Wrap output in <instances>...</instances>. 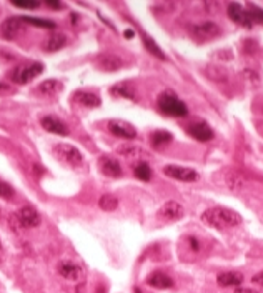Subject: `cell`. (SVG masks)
I'll use <instances>...</instances> for the list:
<instances>
[{"label":"cell","instance_id":"obj_1","mask_svg":"<svg viewBox=\"0 0 263 293\" xmlns=\"http://www.w3.org/2000/svg\"><path fill=\"white\" fill-rule=\"evenodd\" d=\"M202 222L213 228H230L241 225L243 218H241V215L238 212L227 208V206H212V208L204 212Z\"/></svg>","mask_w":263,"mask_h":293},{"label":"cell","instance_id":"obj_2","mask_svg":"<svg viewBox=\"0 0 263 293\" xmlns=\"http://www.w3.org/2000/svg\"><path fill=\"white\" fill-rule=\"evenodd\" d=\"M157 103L162 114L170 115V117H187L188 115V107L178 97L174 95V92L160 93Z\"/></svg>","mask_w":263,"mask_h":293},{"label":"cell","instance_id":"obj_3","mask_svg":"<svg viewBox=\"0 0 263 293\" xmlns=\"http://www.w3.org/2000/svg\"><path fill=\"white\" fill-rule=\"evenodd\" d=\"M42 72H44V65L38 63V62H33V63H29V65L15 67L14 70L8 73V77H10L12 82L22 85V84H27V82H30V80H33L35 77L40 75Z\"/></svg>","mask_w":263,"mask_h":293},{"label":"cell","instance_id":"obj_4","mask_svg":"<svg viewBox=\"0 0 263 293\" xmlns=\"http://www.w3.org/2000/svg\"><path fill=\"white\" fill-rule=\"evenodd\" d=\"M190 35L198 42H208L220 35V27L215 22H200L190 27Z\"/></svg>","mask_w":263,"mask_h":293},{"label":"cell","instance_id":"obj_5","mask_svg":"<svg viewBox=\"0 0 263 293\" xmlns=\"http://www.w3.org/2000/svg\"><path fill=\"white\" fill-rule=\"evenodd\" d=\"M55 155L60 158L62 162L68 163V165L72 167H79L82 160H84V155L79 152V148L73 145H68V144H58L55 145Z\"/></svg>","mask_w":263,"mask_h":293},{"label":"cell","instance_id":"obj_6","mask_svg":"<svg viewBox=\"0 0 263 293\" xmlns=\"http://www.w3.org/2000/svg\"><path fill=\"white\" fill-rule=\"evenodd\" d=\"M163 174L170 178L180 180V182H195L198 178V174L193 169H187V167L180 165H165L163 167Z\"/></svg>","mask_w":263,"mask_h":293},{"label":"cell","instance_id":"obj_7","mask_svg":"<svg viewBox=\"0 0 263 293\" xmlns=\"http://www.w3.org/2000/svg\"><path fill=\"white\" fill-rule=\"evenodd\" d=\"M183 215H185V208L175 200H170L167 202V204H163L160 206V210H158V218L165 220V222H176V220H180Z\"/></svg>","mask_w":263,"mask_h":293},{"label":"cell","instance_id":"obj_8","mask_svg":"<svg viewBox=\"0 0 263 293\" xmlns=\"http://www.w3.org/2000/svg\"><path fill=\"white\" fill-rule=\"evenodd\" d=\"M228 17L234 20L235 24L241 25L245 29H252L253 27V19L250 15L248 10H245L240 3H230L228 5Z\"/></svg>","mask_w":263,"mask_h":293},{"label":"cell","instance_id":"obj_9","mask_svg":"<svg viewBox=\"0 0 263 293\" xmlns=\"http://www.w3.org/2000/svg\"><path fill=\"white\" fill-rule=\"evenodd\" d=\"M24 22L20 20V17H10V19L3 20L0 25V35L5 40H14L15 37H19L24 30Z\"/></svg>","mask_w":263,"mask_h":293},{"label":"cell","instance_id":"obj_10","mask_svg":"<svg viewBox=\"0 0 263 293\" xmlns=\"http://www.w3.org/2000/svg\"><path fill=\"white\" fill-rule=\"evenodd\" d=\"M109 130H110V133H114L115 137H120V139L132 140L137 137L135 127L128 122H123V120H110Z\"/></svg>","mask_w":263,"mask_h":293},{"label":"cell","instance_id":"obj_11","mask_svg":"<svg viewBox=\"0 0 263 293\" xmlns=\"http://www.w3.org/2000/svg\"><path fill=\"white\" fill-rule=\"evenodd\" d=\"M17 220H19V223L22 225L24 228H33V227H38L40 225V215L33 206H24V208H20L19 212H17Z\"/></svg>","mask_w":263,"mask_h":293},{"label":"cell","instance_id":"obj_12","mask_svg":"<svg viewBox=\"0 0 263 293\" xmlns=\"http://www.w3.org/2000/svg\"><path fill=\"white\" fill-rule=\"evenodd\" d=\"M60 277H63L68 282H80L84 278V270L79 265L72 264V262H60L57 266Z\"/></svg>","mask_w":263,"mask_h":293},{"label":"cell","instance_id":"obj_13","mask_svg":"<svg viewBox=\"0 0 263 293\" xmlns=\"http://www.w3.org/2000/svg\"><path fill=\"white\" fill-rule=\"evenodd\" d=\"M97 65L103 72H117L123 67V60L114 54H102L97 57Z\"/></svg>","mask_w":263,"mask_h":293},{"label":"cell","instance_id":"obj_14","mask_svg":"<svg viewBox=\"0 0 263 293\" xmlns=\"http://www.w3.org/2000/svg\"><path fill=\"white\" fill-rule=\"evenodd\" d=\"M188 133H190V137H193V139L198 140V142H208L215 137L213 128L205 122L192 123L190 127H188Z\"/></svg>","mask_w":263,"mask_h":293},{"label":"cell","instance_id":"obj_15","mask_svg":"<svg viewBox=\"0 0 263 293\" xmlns=\"http://www.w3.org/2000/svg\"><path fill=\"white\" fill-rule=\"evenodd\" d=\"M98 165H100L102 174L110 176V178H118V176H122V167H120V163L115 160V158L102 157Z\"/></svg>","mask_w":263,"mask_h":293},{"label":"cell","instance_id":"obj_16","mask_svg":"<svg viewBox=\"0 0 263 293\" xmlns=\"http://www.w3.org/2000/svg\"><path fill=\"white\" fill-rule=\"evenodd\" d=\"M146 283L153 288H160V290H165V288L174 287V280L168 277V275L162 273V271H153L152 275H148Z\"/></svg>","mask_w":263,"mask_h":293},{"label":"cell","instance_id":"obj_17","mask_svg":"<svg viewBox=\"0 0 263 293\" xmlns=\"http://www.w3.org/2000/svg\"><path fill=\"white\" fill-rule=\"evenodd\" d=\"M42 127H44L47 132L55 133V135H62V137L68 135V128L55 117H44L42 118Z\"/></svg>","mask_w":263,"mask_h":293},{"label":"cell","instance_id":"obj_18","mask_svg":"<svg viewBox=\"0 0 263 293\" xmlns=\"http://www.w3.org/2000/svg\"><path fill=\"white\" fill-rule=\"evenodd\" d=\"M217 282L222 287H238L243 283V275L240 271H223L217 277Z\"/></svg>","mask_w":263,"mask_h":293},{"label":"cell","instance_id":"obj_19","mask_svg":"<svg viewBox=\"0 0 263 293\" xmlns=\"http://www.w3.org/2000/svg\"><path fill=\"white\" fill-rule=\"evenodd\" d=\"M75 100L82 103L84 107H88V109H95V107H100V97L95 95L92 92H77L75 93Z\"/></svg>","mask_w":263,"mask_h":293},{"label":"cell","instance_id":"obj_20","mask_svg":"<svg viewBox=\"0 0 263 293\" xmlns=\"http://www.w3.org/2000/svg\"><path fill=\"white\" fill-rule=\"evenodd\" d=\"M65 45H67V37L63 33H54V35H50L45 40L44 49L47 52H57L60 49H63Z\"/></svg>","mask_w":263,"mask_h":293},{"label":"cell","instance_id":"obj_21","mask_svg":"<svg viewBox=\"0 0 263 293\" xmlns=\"http://www.w3.org/2000/svg\"><path fill=\"white\" fill-rule=\"evenodd\" d=\"M142 42H144L145 49L148 50L150 54L153 55V57H157V59H160V60H165L167 59L165 54H163V50L157 45V42H155L152 37H148L146 33H142Z\"/></svg>","mask_w":263,"mask_h":293},{"label":"cell","instance_id":"obj_22","mask_svg":"<svg viewBox=\"0 0 263 293\" xmlns=\"http://www.w3.org/2000/svg\"><path fill=\"white\" fill-rule=\"evenodd\" d=\"M37 90L40 93H45V95H52V93H57L58 90H62V82L57 79H49L44 80L40 85L37 87Z\"/></svg>","mask_w":263,"mask_h":293},{"label":"cell","instance_id":"obj_23","mask_svg":"<svg viewBox=\"0 0 263 293\" xmlns=\"http://www.w3.org/2000/svg\"><path fill=\"white\" fill-rule=\"evenodd\" d=\"M112 93L117 97H123V98H128V100H135V90L130 84H127V82H123V84H117L115 87H112Z\"/></svg>","mask_w":263,"mask_h":293},{"label":"cell","instance_id":"obj_24","mask_svg":"<svg viewBox=\"0 0 263 293\" xmlns=\"http://www.w3.org/2000/svg\"><path fill=\"white\" fill-rule=\"evenodd\" d=\"M172 142V133L165 132V130H158L152 133V145L157 146V148H162L163 145L170 144Z\"/></svg>","mask_w":263,"mask_h":293},{"label":"cell","instance_id":"obj_25","mask_svg":"<svg viewBox=\"0 0 263 293\" xmlns=\"http://www.w3.org/2000/svg\"><path fill=\"white\" fill-rule=\"evenodd\" d=\"M24 24L33 25V27H40V29H55V25L52 20H45V19H35V17H20Z\"/></svg>","mask_w":263,"mask_h":293},{"label":"cell","instance_id":"obj_26","mask_svg":"<svg viewBox=\"0 0 263 293\" xmlns=\"http://www.w3.org/2000/svg\"><path fill=\"white\" fill-rule=\"evenodd\" d=\"M117 152L125 158H139L142 155V150L135 145H120Z\"/></svg>","mask_w":263,"mask_h":293},{"label":"cell","instance_id":"obj_27","mask_svg":"<svg viewBox=\"0 0 263 293\" xmlns=\"http://www.w3.org/2000/svg\"><path fill=\"white\" fill-rule=\"evenodd\" d=\"M135 176L139 180H144V182H148L152 178V169L148 167V163L140 162L139 165L135 167Z\"/></svg>","mask_w":263,"mask_h":293},{"label":"cell","instance_id":"obj_28","mask_svg":"<svg viewBox=\"0 0 263 293\" xmlns=\"http://www.w3.org/2000/svg\"><path fill=\"white\" fill-rule=\"evenodd\" d=\"M98 205H100V208L105 210V212H112V210H115L118 206V200L114 195H103L100 200H98Z\"/></svg>","mask_w":263,"mask_h":293},{"label":"cell","instance_id":"obj_29","mask_svg":"<svg viewBox=\"0 0 263 293\" xmlns=\"http://www.w3.org/2000/svg\"><path fill=\"white\" fill-rule=\"evenodd\" d=\"M227 183H228V187L232 188V190H235V192H238L241 190V188L245 187V180L241 178V176L238 174H230L227 176Z\"/></svg>","mask_w":263,"mask_h":293},{"label":"cell","instance_id":"obj_30","mask_svg":"<svg viewBox=\"0 0 263 293\" xmlns=\"http://www.w3.org/2000/svg\"><path fill=\"white\" fill-rule=\"evenodd\" d=\"M0 197L2 198H12L14 197V190H12L10 185H7L5 182H0Z\"/></svg>","mask_w":263,"mask_h":293},{"label":"cell","instance_id":"obj_31","mask_svg":"<svg viewBox=\"0 0 263 293\" xmlns=\"http://www.w3.org/2000/svg\"><path fill=\"white\" fill-rule=\"evenodd\" d=\"M12 5L14 7H17V8H38L40 7V2H12Z\"/></svg>","mask_w":263,"mask_h":293},{"label":"cell","instance_id":"obj_32","mask_svg":"<svg viewBox=\"0 0 263 293\" xmlns=\"http://www.w3.org/2000/svg\"><path fill=\"white\" fill-rule=\"evenodd\" d=\"M250 10H252V12H250V15H252L253 22L258 20V22L263 24V10H262V8H258L255 5H250Z\"/></svg>","mask_w":263,"mask_h":293},{"label":"cell","instance_id":"obj_33","mask_svg":"<svg viewBox=\"0 0 263 293\" xmlns=\"http://www.w3.org/2000/svg\"><path fill=\"white\" fill-rule=\"evenodd\" d=\"M252 282L255 283V285H260V287H263V270H262V271H258L257 275H253Z\"/></svg>","mask_w":263,"mask_h":293},{"label":"cell","instance_id":"obj_34","mask_svg":"<svg viewBox=\"0 0 263 293\" xmlns=\"http://www.w3.org/2000/svg\"><path fill=\"white\" fill-rule=\"evenodd\" d=\"M47 5H49L50 8H62V3L54 2V0H47Z\"/></svg>","mask_w":263,"mask_h":293},{"label":"cell","instance_id":"obj_35","mask_svg":"<svg viewBox=\"0 0 263 293\" xmlns=\"http://www.w3.org/2000/svg\"><path fill=\"white\" fill-rule=\"evenodd\" d=\"M235 293H258V292H255L253 288H236Z\"/></svg>","mask_w":263,"mask_h":293},{"label":"cell","instance_id":"obj_36","mask_svg":"<svg viewBox=\"0 0 263 293\" xmlns=\"http://www.w3.org/2000/svg\"><path fill=\"white\" fill-rule=\"evenodd\" d=\"M123 35L127 37V38H132L133 35H135V33H133V30H125V32H123Z\"/></svg>","mask_w":263,"mask_h":293},{"label":"cell","instance_id":"obj_37","mask_svg":"<svg viewBox=\"0 0 263 293\" xmlns=\"http://www.w3.org/2000/svg\"><path fill=\"white\" fill-rule=\"evenodd\" d=\"M0 90H8V85H5V84H0Z\"/></svg>","mask_w":263,"mask_h":293},{"label":"cell","instance_id":"obj_38","mask_svg":"<svg viewBox=\"0 0 263 293\" xmlns=\"http://www.w3.org/2000/svg\"><path fill=\"white\" fill-rule=\"evenodd\" d=\"M135 293H142V292L139 290V288H135Z\"/></svg>","mask_w":263,"mask_h":293}]
</instances>
